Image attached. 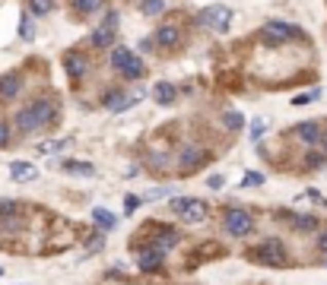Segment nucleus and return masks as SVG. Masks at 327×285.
Here are the masks:
<instances>
[{
    "instance_id": "c756f323",
    "label": "nucleus",
    "mask_w": 327,
    "mask_h": 285,
    "mask_svg": "<svg viewBox=\"0 0 327 285\" xmlns=\"http://www.w3.org/2000/svg\"><path fill=\"white\" fill-rule=\"evenodd\" d=\"M258 184H264V178H261V175H254V171L242 178V187H258Z\"/></svg>"
},
{
    "instance_id": "393cba45",
    "label": "nucleus",
    "mask_w": 327,
    "mask_h": 285,
    "mask_svg": "<svg viewBox=\"0 0 327 285\" xmlns=\"http://www.w3.org/2000/svg\"><path fill=\"white\" fill-rule=\"evenodd\" d=\"M20 38H23V42H32V38H35L32 16H23V19H20Z\"/></svg>"
},
{
    "instance_id": "5701e85b",
    "label": "nucleus",
    "mask_w": 327,
    "mask_h": 285,
    "mask_svg": "<svg viewBox=\"0 0 327 285\" xmlns=\"http://www.w3.org/2000/svg\"><path fill=\"white\" fill-rule=\"evenodd\" d=\"M293 228H299V232H312V228H318V219L315 216H296Z\"/></svg>"
},
{
    "instance_id": "f704fd0d",
    "label": "nucleus",
    "mask_w": 327,
    "mask_h": 285,
    "mask_svg": "<svg viewBox=\"0 0 327 285\" xmlns=\"http://www.w3.org/2000/svg\"><path fill=\"white\" fill-rule=\"evenodd\" d=\"M261 133H264V124H261V121H254V130H251V140H261Z\"/></svg>"
},
{
    "instance_id": "72a5a7b5",
    "label": "nucleus",
    "mask_w": 327,
    "mask_h": 285,
    "mask_svg": "<svg viewBox=\"0 0 327 285\" xmlns=\"http://www.w3.org/2000/svg\"><path fill=\"white\" fill-rule=\"evenodd\" d=\"M308 200H312V203H321V206H327V200L321 197V190H308Z\"/></svg>"
},
{
    "instance_id": "2eb2a0df",
    "label": "nucleus",
    "mask_w": 327,
    "mask_h": 285,
    "mask_svg": "<svg viewBox=\"0 0 327 285\" xmlns=\"http://www.w3.org/2000/svg\"><path fill=\"white\" fill-rule=\"evenodd\" d=\"M67 175H77V178H96V165H89V162H77V159H67L61 165Z\"/></svg>"
},
{
    "instance_id": "f03ea898",
    "label": "nucleus",
    "mask_w": 327,
    "mask_h": 285,
    "mask_svg": "<svg viewBox=\"0 0 327 285\" xmlns=\"http://www.w3.org/2000/svg\"><path fill=\"white\" fill-rule=\"evenodd\" d=\"M248 260L264 263V266H283V263H286V247H283V241H277V238H267V241H261L258 247H251V251H248Z\"/></svg>"
},
{
    "instance_id": "dca6fc26",
    "label": "nucleus",
    "mask_w": 327,
    "mask_h": 285,
    "mask_svg": "<svg viewBox=\"0 0 327 285\" xmlns=\"http://www.w3.org/2000/svg\"><path fill=\"white\" fill-rule=\"evenodd\" d=\"M296 137H299L302 143H308V146H315V143H321V127H318L315 121H308V124H299Z\"/></svg>"
},
{
    "instance_id": "c85d7f7f",
    "label": "nucleus",
    "mask_w": 327,
    "mask_h": 285,
    "mask_svg": "<svg viewBox=\"0 0 327 285\" xmlns=\"http://www.w3.org/2000/svg\"><path fill=\"white\" fill-rule=\"evenodd\" d=\"M318 95H321L318 89H312V92H305V95H296V99H293V105H308V102H315Z\"/></svg>"
},
{
    "instance_id": "6ab92c4d",
    "label": "nucleus",
    "mask_w": 327,
    "mask_h": 285,
    "mask_svg": "<svg viewBox=\"0 0 327 285\" xmlns=\"http://www.w3.org/2000/svg\"><path fill=\"white\" fill-rule=\"evenodd\" d=\"M153 92H156V102H159V105H172V102H175V86H172V83H156Z\"/></svg>"
},
{
    "instance_id": "b1692460",
    "label": "nucleus",
    "mask_w": 327,
    "mask_h": 285,
    "mask_svg": "<svg viewBox=\"0 0 327 285\" xmlns=\"http://www.w3.org/2000/svg\"><path fill=\"white\" fill-rule=\"evenodd\" d=\"M51 7H54V0H29L32 16H45V13H51Z\"/></svg>"
},
{
    "instance_id": "39448f33",
    "label": "nucleus",
    "mask_w": 327,
    "mask_h": 285,
    "mask_svg": "<svg viewBox=\"0 0 327 285\" xmlns=\"http://www.w3.org/2000/svg\"><path fill=\"white\" fill-rule=\"evenodd\" d=\"M112 67L121 70L127 80H140V76H143V61H140L131 48H124V45L112 51Z\"/></svg>"
},
{
    "instance_id": "0eeeda50",
    "label": "nucleus",
    "mask_w": 327,
    "mask_h": 285,
    "mask_svg": "<svg viewBox=\"0 0 327 285\" xmlns=\"http://www.w3.org/2000/svg\"><path fill=\"white\" fill-rule=\"evenodd\" d=\"M264 38H274V45H283V42H296V38H302V32L296 26H286V23H267L261 29Z\"/></svg>"
},
{
    "instance_id": "1a4fd4ad",
    "label": "nucleus",
    "mask_w": 327,
    "mask_h": 285,
    "mask_svg": "<svg viewBox=\"0 0 327 285\" xmlns=\"http://www.w3.org/2000/svg\"><path fill=\"white\" fill-rule=\"evenodd\" d=\"M162 260H166V254L153 251V247L140 251V257H137V263H140V270H143V273H159V270H162Z\"/></svg>"
},
{
    "instance_id": "9b49d317",
    "label": "nucleus",
    "mask_w": 327,
    "mask_h": 285,
    "mask_svg": "<svg viewBox=\"0 0 327 285\" xmlns=\"http://www.w3.org/2000/svg\"><path fill=\"white\" fill-rule=\"evenodd\" d=\"M23 89V80H20V73H7V76H0V99H16Z\"/></svg>"
},
{
    "instance_id": "bb28decb",
    "label": "nucleus",
    "mask_w": 327,
    "mask_h": 285,
    "mask_svg": "<svg viewBox=\"0 0 327 285\" xmlns=\"http://www.w3.org/2000/svg\"><path fill=\"white\" fill-rule=\"evenodd\" d=\"M140 10L147 13V16H156V13H162V0H143Z\"/></svg>"
},
{
    "instance_id": "7ed1b4c3",
    "label": "nucleus",
    "mask_w": 327,
    "mask_h": 285,
    "mask_svg": "<svg viewBox=\"0 0 327 285\" xmlns=\"http://www.w3.org/2000/svg\"><path fill=\"white\" fill-rule=\"evenodd\" d=\"M169 209H172L178 219H185V222H191V225H197V222L207 219V203H204V200L175 197V200H169Z\"/></svg>"
},
{
    "instance_id": "c9c22d12",
    "label": "nucleus",
    "mask_w": 327,
    "mask_h": 285,
    "mask_svg": "<svg viewBox=\"0 0 327 285\" xmlns=\"http://www.w3.org/2000/svg\"><path fill=\"white\" fill-rule=\"evenodd\" d=\"M102 244H105V238H102V235H96L93 241H89V247H93V251H102Z\"/></svg>"
},
{
    "instance_id": "4be33fe9",
    "label": "nucleus",
    "mask_w": 327,
    "mask_h": 285,
    "mask_svg": "<svg viewBox=\"0 0 327 285\" xmlns=\"http://www.w3.org/2000/svg\"><path fill=\"white\" fill-rule=\"evenodd\" d=\"M70 4H74L77 13H96L102 7V0H70Z\"/></svg>"
},
{
    "instance_id": "4468645a",
    "label": "nucleus",
    "mask_w": 327,
    "mask_h": 285,
    "mask_svg": "<svg viewBox=\"0 0 327 285\" xmlns=\"http://www.w3.org/2000/svg\"><path fill=\"white\" fill-rule=\"evenodd\" d=\"M64 67H67V73L74 76V80H80V76L86 73V67H89V64H86V57H83L80 51H70V54L64 57Z\"/></svg>"
},
{
    "instance_id": "473e14b6",
    "label": "nucleus",
    "mask_w": 327,
    "mask_h": 285,
    "mask_svg": "<svg viewBox=\"0 0 327 285\" xmlns=\"http://www.w3.org/2000/svg\"><path fill=\"white\" fill-rule=\"evenodd\" d=\"M169 190L166 187H156V190H150V194H143V200H159V197H166Z\"/></svg>"
},
{
    "instance_id": "9d476101",
    "label": "nucleus",
    "mask_w": 327,
    "mask_h": 285,
    "mask_svg": "<svg viewBox=\"0 0 327 285\" xmlns=\"http://www.w3.org/2000/svg\"><path fill=\"white\" fill-rule=\"evenodd\" d=\"M10 178H13L16 184L35 181V178H39V168H35L32 162H13V165H10Z\"/></svg>"
},
{
    "instance_id": "4c0bfd02",
    "label": "nucleus",
    "mask_w": 327,
    "mask_h": 285,
    "mask_svg": "<svg viewBox=\"0 0 327 285\" xmlns=\"http://www.w3.org/2000/svg\"><path fill=\"white\" fill-rule=\"evenodd\" d=\"M318 247H321V251L327 254V232H321V235H318Z\"/></svg>"
},
{
    "instance_id": "aec40b11",
    "label": "nucleus",
    "mask_w": 327,
    "mask_h": 285,
    "mask_svg": "<svg viewBox=\"0 0 327 285\" xmlns=\"http://www.w3.org/2000/svg\"><path fill=\"white\" fill-rule=\"evenodd\" d=\"M93 219H96V225L102 228V232H108V228H115V222H118V219H115L112 213H108V209H102V206H99L96 213H93Z\"/></svg>"
},
{
    "instance_id": "a19ab883",
    "label": "nucleus",
    "mask_w": 327,
    "mask_h": 285,
    "mask_svg": "<svg viewBox=\"0 0 327 285\" xmlns=\"http://www.w3.org/2000/svg\"><path fill=\"white\" fill-rule=\"evenodd\" d=\"M324 266H327V257H324Z\"/></svg>"
},
{
    "instance_id": "7c9ffc66",
    "label": "nucleus",
    "mask_w": 327,
    "mask_h": 285,
    "mask_svg": "<svg viewBox=\"0 0 327 285\" xmlns=\"http://www.w3.org/2000/svg\"><path fill=\"white\" fill-rule=\"evenodd\" d=\"M324 159H327L324 152H315V156H308V159H305V165H308V168H318V165H324Z\"/></svg>"
},
{
    "instance_id": "412c9836",
    "label": "nucleus",
    "mask_w": 327,
    "mask_h": 285,
    "mask_svg": "<svg viewBox=\"0 0 327 285\" xmlns=\"http://www.w3.org/2000/svg\"><path fill=\"white\" fill-rule=\"evenodd\" d=\"M0 219H20V203L0 200Z\"/></svg>"
},
{
    "instance_id": "e433bc0d",
    "label": "nucleus",
    "mask_w": 327,
    "mask_h": 285,
    "mask_svg": "<svg viewBox=\"0 0 327 285\" xmlns=\"http://www.w3.org/2000/svg\"><path fill=\"white\" fill-rule=\"evenodd\" d=\"M207 184H210V187H213V190H216V187H223V184H226V181H223V178H220V175H213V178H210V181H207Z\"/></svg>"
},
{
    "instance_id": "a878e982",
    "label": "nucleus",
    "mask_w": 327,
    "mask_h": 285,
    "mask_svg": "<svg viewBox=\"0 0 327 285\" xmlns=\"http://www.w3.org/2000/svg\"><path fill=\"white\" fill-rule=\"evenodd\" d=\"M223 124H226L229 130H242V127H245V118H242L239 111H229V114H223Z\"/></svg>"
},
{
    "instance_id": "f257e3e1",
    "label": "nucleus",
    "mask_w": 327,
    "mask_h": 285,
    "mask_svg": "<svg viewBox=\"0 0 327 285\" xmlns=\"http://www.w3.org/2000/svg\"><path fill=\"white\" fill-rule=\"evenodd\" d=\"M51 118H54V105L51 102H32V105H26L20 114H16V127H20V133H32V130L45 127Z\"/></svg>"
},
{
    "instance_id": "a211bd4d",
    "label": "nucleus",
    "mask_w": 327,
    "mask_h": 285,
    "mask_svg": "<svg viewBox=\"0 0 327 285\" xmlns=\"http://www.w3.org/2000/svg\"><path fill=\"white\" fill-rule=\"evenodd\" d=\"M134 102H137V99H124V95H121L118 89H112V92L105 95V105L112 108V111H127V108H131Z\"/></svg>"
},
{
    "instance_id": "2f4dec72",
    "label": "nucleus",
    "mask_w": 327,
    "mask_h": 285,
    "mask_svg": "<svg viewBox=\"0 0 327 285\" xmlns=\"http://www.w3.org/2000/svg\"><path fill=\"white\" fill-rule=\"evenodd\" d=\"M4 146H10V127L0 121V149H4Z\"/></svg>"
},
{
    "instance_id": "cd10ccee",
    "label": "nucleus",
    "mask_w": 327,
    "mask_h": 285,
    "mask_svg": "<svg viewBox=\"0 0 327 285\" xmlns=\"http://www.w3.org/2000/svg\"><path fill=\"white\" fill-rule=\"evenodd\" d=\"M64 146H67L64 140H54V143H42V146H39V152H42V156H45V152H61Z\"/></svg>"
},
{
    "instance_id": "79ce46f5",
    "label": "nucleus",
    "mask_w": 327,
    "mask_h": 285,
    "mask_svg": "<svg viewBox=\"0 0 327 285\" xmlns=\"http://www.w3.org/2000/svg\"><path fill=\"white\" fill-rule=\"evenodd\" d=\"M0 276H4V270H0Z\"/></svg>"
},
{
    "instance_id": "f3484780",
    "label": "nucleus",
    "mask_w": 327,
    "mask_h": 285,
    "mask_svg": "<svg viewBox=\"0 0 327 285\" xmlns=\"http://www.w3.org/2000/svg\"><path fill=\"white\" fill-rule=\"evenodd\" d=\"M178 38H181V32H178L175 26H162V29L153 35V42L162 45V48H175V45H178Z\"/></svg>"
},
{
    "instance_id": "6e6552de",
    "label": "nucleus",
    "mask_w": 327,
    "mask_h": 285,
    "mask_svg": "<svg viewBox=\"0 0 327 285\" xmlns=\"http://www.w3.org/2000/svg\"><path fill=\"white\" fill-rule=\"evenodd\" d=\"M115 32H118V13H108L105 23L93 32V45L96 48H112L115 45Z\"/></svg>"
},
{
    "instance_id": "58836bf2",
    "label": "nucleus",
    "mask_w": 327,
    "mask_h": 285,
    "mask_svg": "<svg viewBox=\"0 0 327 285\" xmlns=\"http://www.w3.org/2000/svg\"><path fill=\"white\" fill-rule=\"evenodd\" d=\"M137 206H140V200H137V197H127V213H134Z\"/></svg>"
},
{
    "instance_id": "ea45409f",
    "label": "nucleus",
    "mask_w": 327,
    "mask_h": 285,
    "mask_svg": "<svg viewBox=\"0 0 327 285\" xmlns=\"http://www.w3.org/2000/svg\"><path fill=\"white\" fill-rule=\"evenodd\" d=\"M321 152L327 156V133H321Z\"/></svg>"
},
{
    "instance_id": "423d86ee",
    "label": "nucleus",
    "mask_w": 327,
    "mask_h": 285,
    "mask_svg": "<svg viewBox=\"0 0 327 285\" xmlns=\"http://www.w3.org/2000/svg\"><path fill=\"white\" fill-rule=\"evenodd\" d=\"M223 225H226V232H229L232 238H245L251 228H254V222H251V216H248V209H226Z\"/></svg>"
},
{
    "instance_id": "f8f14e48",
    "label": "nucleus",
    "mask_w": 327,
    "mask_h": 285,
    "mask_svg": "<svg viewBox=\"0 0 327 285\" xmlns=\"http://www.w3.org/2000/svg\"><path fill=\"white\" fill-rule=\"evenodd\" d=\"M204 162H207V152L197 149V146H188L185 152H181V171H194L197 165H204Z\"/></svg>"
},
{
    "instance_id": "20e7f679",
    "label": "nucleus",
    "mask_w": 327,
    "mask_h": 285,
    "mask_svg": "<svg viewBox=\"0 0 327 285\" xmlns=\"http://www.w3.org/2000/svg\"><path fill=\"white\" fill-rule=\"evenodd\" d=\"M197 26H204V29H210V32H229V26H232V10L223 7V4H213V7H207V10L197 13Z\"/></svg>"
},
{
    "instance_id": "ddd939ff",
    "label": "nucleus",
    "mask_w": 327,
    "mask_h": 285,
    "mask_svg": "<svg viewBox=\"0 0 327 285\" xmlns=\"http://www.w3.org/2000/svg\"><path fill=\"white\" fill-rule=\"evenodd\" d=\"M175 241H178V235L172 232V228H159V232H156V238H153L147 247H153V251H159V254H166L169 247H175Z\"/></svg>"
}]
</instances>
